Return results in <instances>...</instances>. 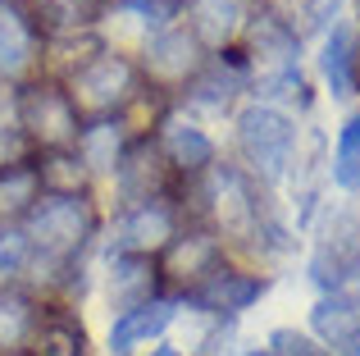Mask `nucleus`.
Here are the masks:
<instances>
[{"instance_id":"22","label":"nucleus","mask_w":360,"mask_h":356,"mask_svg":"<svg viewBox=\"0 0 360 356\" xmlns=\"http://www.w3.org/2000/svg\"><path fill=\"white\" fill-rule=\"evenodd\" d=\"M251 51H255V60L292 69V60H297V37H292L278 18H255L251 23Z\"/></svg>"},{"instance_id":"5","label":"nucleus","mask_w":360,"mask_h":356,"mask_svg":"<svg viewBox=\"0 0 360 356\" xmlns=\"http://www.w3.org/2000/svg\"><path fill=\"white\" fill-rule=\"evenodd\" d=\"M46 37L23 0H0V78L27 82L32 69L46 60Z\"/></svg>"},{"instance_id":"32","label":"nucleus","mask_w":360,"mask_h":356,"mask_svg":"<svg viewBox=\"0 0 360 356\" xmlns=\"http://www.w3.org/2000/svg\"><path fill=\"white\" fill-rule=\"evenodd\" d=\"M246 356H278V352H274V348H251Z\"/></svg>"},{"instance_id":"33","label":"nucleus","mask_w":360,"mask_h":356,"mask_svg":"<svg viewBox=\"0 0 360 356\" xmlns=\"http://www.w3.org/2000/svg\"><path fill=\"white\" fill-rule=\"evenodd\" d=\"M150 356H183V352H174V348H160V352H150Z\"/></svg>"},{"instance_id":"17","label":"nucleus","mask_w":360,"mask_h":356,"mask_svg":"<svg viewBox=\"0 0 360 356\" xmlns=\"http://www.w3.org/2000/svg\"><path fill=\"white\" fill-rule=\"evenodd\" d=\"M246 18V0H192V32L201 46H224Z\"/></svg>"},{"instance_id":"4","label":"nucleus","mask_w":360,"mask_h":356,"mask_svg":"<svg viewBox=\"0 0 360 356\" xmlns=\"http://www.w3.org/2000/svg\"><path fill=\"white\" fill-rule=\"evenodd\" d=\"M132 87H137L132 64L115 51H101V55H91L87 64H78V69L69 73V87L64 91H69L73 110H96V115L105 119L110 110H119L123 101H132Z\"/></svg>"},{"instance_id":"10","label":"nucleus","mask_w":360,"mask_h":356,"mask_svg":"<svg viewBox=\"0 0 360 356\" xmlns=\"http://www.w3.org/2000/svg\"><path fill=\"white\" fill-rule=\"evenodd\" d=\"M178 306L165 302V297H155V302L146 306H132V311H123L115 324H110V356H132L141 348V343L160 338V333L174 324Z\"/></svg>"},{"instance_id":"12","label":"nucleus","mask_w":360,"mask_h":356,"mask_svg":"<svg viewBox=\"0 0 360 356\" xmlns=\"http://www.w3.org/2000/svg\"><path fill=\"white\" fill-rule=\"evenodd\" d=\"M165 269H169V279L196 288L205 274H214V269H219V242H214L210 233H183V238L169 242Z\"/></svg>"},{"instance_id":"29","label":"nucleus","mask_w":360,"mask_h":356,"mask_svg":"<svg viewBox=\"0 0 360 356\" xmlns=\"http://www.w3.org/2000/svg\"><path fill=\"white\" fill-rule=\"evenodd\" d=\"M333 14H338V0H306V23H310V27L328 23Z\"/></svg>"},{"instance_id":"31","label":"nucleus","mask_w":360,"mask_h":356,"mask_svg":"<svg viewBox=\"0 0 360 356\" xmlns=\"http://www.w3.org/2000/svg\"><path fill=\"white\" fill-rule=\"evenodd\" d=\"M338 356H360V329L352 333V338H347V348H342V352H338Z\"/></svg>"},{"instance_id":"2","label":"nucleus","mask_w":360,"mask_h":356,"mask_svg":"<svg viewBox=\"0 0 360 356\" xmlns=\"http://www.w3.org/2000/svg\"><path fill=\"white\" fill-rule=\"evenodd\" d=\"M18 128L37 151H69L78 146V110L60 82H23L18 91Z\"/></svg>"},{"instance_id":"8","label":"nucleus","mask_w":360,"mask_h":356,"mask_svg":"<svg viewBox=\"0 0 360 356\" xmlns=\"http://www.w3.org/2000/svg\"><path fill=\"white\" fill-rule=\"evenodd\" d=\"M178 233H174V210L165 201H146V205H132L119 224V242H115V256H150V251L169 247Z\"/></svg>"},{"instance_id":"14","label":"nucleus","mask_w":360,"mask_h":356,"mask_svg":"<svg viewBox=\"0 0 360 356\" xmlns=\"http://www.w3.org/2000/svg\"><path fill=\"white\" fill-rule=\"evenodd\" d=\"M123 124L119 119H96L78 133V160L87 165V174H115L123 160Z\"/></svg>"},{"instance_id":"25","label":"nucleus","mask_w":360,"mask_h":356,"mask_svg":"<svg viewBox=\"0 0 360 356\" xmlns=\"http://www.w3.org/2000/svg\"><path fill=\"white\" fill-rule=\"evenodd\" d=\"M27 260H32V242H27L23 229H0V284L27 274Z\"/></svg>"},{"instance_id":"16","label":"nucleus","mask_w":360,"mask_h":356,"mask_svg":"<svg viewBox=\"0 0 360 356\" xmlns=\"http://www.w3.org/2000/svg\"><path fill=\"white\" fill-rule=\"evenodd\" d=\"M310 324H315V333H319V343H324V348L342 352L347 338L360 329V306L352 302V297H342V293L319 297L315 311H310Z\"/></svg>"},{"instance_id":"24","label":"nucleus","mask_w":360,"mask_h":356,"mask_svg":"<svg viewBox=\"0 0 360 356\" xmlns=\"http://www.w3.org/2000/svg\"><path fill=\"white\" fill-rule=\"evenodd\" d=\"M333 178L342 187H360V115L347 119L342 137H338V151H333Z\"/></svg>"},{"instance_id":"20","label":"nucleus","mask_w":360,"mask_h":356,"mask_svg":"<svg viewBox=\"0 0 360 356\" xmlns=\"http://www.w3.org/2000/svg\"><path fill=\"white\" fill-rule=\"evenodd\" d=\"M37 320H41V311H37L32 297H27V293H14V288H5V293H0V352L23 348V343L32 338Z\"/></svg>"},{"instance_id":"34","label":"nucleus","mask_w":360,"mask_h":356,"mask_svg":"<svg viewBox=\"0 0 360 356\" xmlns=\"http://www.w3.org/2000/svg\"><path fill=\"white\" fill-rule=\"evenodd\" d=\"M5 356H23V352H5Z\"/></svg>"},{"instance_id":"18","label":"nucleus","mask_w":360,"mask_h":356,"mask_svg":"<svg viewBox=\"0 0 360 356\" xmlns=\"http://www.w3.org/2000/svg\"><path fill=\"white\" fill-rule=\"evenodd\" d=\"M27 348H32V356H87V333L69 315H41Z\"/></svg>"},{"instance_id":"30","label":"nucleus","mask_w":360,"mask_h":356,"mask_svg":"<svg viewBox=\"0 0 360 356\" xmlns=\"http://www.w3.org/2000/svg\"><path fill=\"white\" fill-rule=\"evenodd\" d=\"M229 343H233V329H214L210 338H205L201 356H229Z\"/></svg>"},{"instance_id":"28","label":"nucleus","mask_w":360,"mask_h":356,"mask_svg":"<svg viewBox=\"0 0 360 356\" xmlns=\"http://www.w3.org/2000/svg\"><path fill=\"white\" fill-rule=\"evenodd\" d=\"M123 9H132V14H141L146 23L155 27H169V18H174V0H123Z\"/></svg>"},{"instance_id":"9","label":"nucleus","mask_w":360,"mask_h":356,"mask_svg":"<svg viewBox=\"0 0 360 356\" xmlns=\"http://www.w3.org/2000/svg\"><path fill=\"white\" fill-rule=\"evenodd\" d=\"M260 293H264V279L238 274V269L219 265L214 274H205L201 284L192 288V302L201 306V311H214V315H238L251 302H260Z\"/></svg>"},{"instance_id":"7","label":"nucleus","mask_w":360,"mask_h":356,"mask_svg":"<svg viewBox=\"0 0 360 356\" xmlns=\"http://www.w3.org/2000/svg\"><path fill=\"white\" fill-rule=\"evenodd\" d=\"M115 178H119L123 201H132V205L160 201V192H165V178H169V165H165V151H160V142H150V137L132 142L128 151H123Z\"/></svg>"},{"instance_id":"1","label":"nucleus","mask_w":360,"mask_h":356,"mask_svg":"<svg viewBox=\"0 0 360 356\" xmlns=\"http://www.w3.org/2000/svg\"><path fill=\"white\" fill-rule=\"evenodd\" d=\"M23 233H27V242H32V260H27V265H37V269L41 265H69V260L87 247V238L96 233V215H91V205L82 201V196L41 192V201H37L23 220Z\"/></svg>"},{"instance_id":"21","label":"nucleus","mask_w":360,"mask_h":356,"mask_svg":"<svg viewBox=\"0 0 360 356\" xmlns=\"http://www.w3.org/2000/svg\"><path fill=\"white\" fill-rule=\"evenodd\" d=\"M37 174H41V192L51 196H82L87 187V165L78 160V151H46Z\"/></svg>"},{"instance_id":"27","label":"nucleus","mask_w":360,"mask_h":356,"mask_svg":"<svg viewBox=\"0 0 360 356\" xmlns=\"http://www.w3.org/2000/svg\"><path fill=\"white\" fill-rule=\"evenodd\" d=\"M269 348L278 352V356H319V348L306 338V333H297V329H274Z\"/></svg>"},{"instance_id":"26","label":"nucleus","mask_w":360,"mask_h":356,"mask_svg":"<svg viewBox=\"0 0 360 356\" xmlns=\"http://www.w3.org/2000/svg\"><path fill=\"white\" fill-rule=\"evenodd\" d=\"M37 155V146L27 142L23 128H0V170H18V165H27Z\"/></svg>"},{"instance_id":"3","label":"nucleus","mask_w":360,"mask_h":356,"mask_svg":"<svg viewBox=\"0 0 360 356\" xmlns=\"http://www.w3.org/2000/svg\"><path fill=\"white\" fill-rule=\"evenodd\" d=\"M238 146L260 178H283L292 165V146H297V124L283 115L278 106H246L238 115Z\"/></svg>"},{"instance_id":"23","label":"nucleus","mask_w":360,"mask_h":356,"mask_svg":"<svg viewBox=\"0 0 360 356\" xmlns=\"http://www.w3.org/2000/svg\"><path fill=\"white\" fill-rule=\"evenodd\" d=\"M233 91H238V78L233 73H224V64H210V69H201L192 78V91H187V101L192 106H210V110H224L233 101Z\"/></svg>"},{"instance_id":"11","label":"nucleus","mask_w":360,"mask_h":356,"mask_svg":"<svg viewBox=\"0 0 360 356\" xmlns=\"http://www.w3.org/2000/svg\"><path fill=\"white\" fill-rule=\"evenodd\" d=\"M160 151H165V160L174 165V170H183V174H201L205 165L214 160V142L183 115L165 119V128H160Z\"/></svg>"},{"instance_id":"6","label":"nucleus","mask_w":360,"mask_h":356,"mask_svg":"<svg viewBox=\"0 0 360 356\" xmlns=\"http://www.w3.org/2000/svg\"><path fill=\"white\" fill-rule=\"evenodd\" d=\"M201 73V37L192 27H160L146 46V78L178 87V82H192Z\"/></svg>"},{"instance_id":"15","label":"nucleus","mask_w":360,"mask_h":356,"mask_svg":"<svg viewBox=\"0 0 360 356\" xmlns=\"http://www.w3.org/2000/svg\"><path fill=\"white\" fill-rule=\"evenodd\" d=\"M319 64H324L328 91H333V96H352V87H356V64H360V46H356V32L347 23L328 32Z\"/></svg>"},{"instance_id":"13","label":"nucleus","mask_w":360,"mask_h":356,"mask_svg":"<svg viewBox=\"0 0 360 356\" xmlns=\"http://www.w3.org/2000/svg\"><path fill=\"white\" fill-rule=\"evenodd\" d=\"M155 260L150 256H115V269H110V302L119 311H132V306L155 302Z\"/></svg>"},{"instance_id":"19","label":"nucleus","mask_w":360,"mask_h":356,"mask_svg":"<svg viewBox=\"0 0 360 356\" xmlns=\"http://www.w3.org/2000/svg\"><path fill=\"white\" fill-rule=\"evenodd\" d=\"M37 201H41V174H37V165L0 170V224L27 220V210Z\"/></svg>"}]
</instances>
